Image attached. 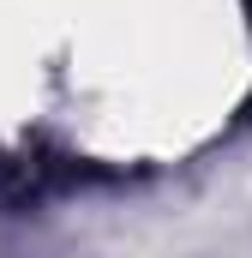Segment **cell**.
Wrapping results in <instances>:
<instances>
[{
    "label": "cell",
    "instance_id": "cell-1",
    "mask_svg": "<svg viewBox=\"0 0 252 258\" xmlns=\"http://www.w3.org/2000/svg\"><path fill=\"white\" fill-rule=\"evenodd\" d=\"M246 12H252V0H246Z\"/></svg>",
    "mask_w": 252,
    "mask_h": 258
}]
</instances>
